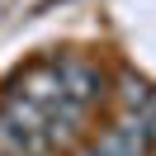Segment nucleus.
I'll use <instances>...</instances> for the list:
<instances>
[{
  "label": "nucleus",
  "mask_w": 156,
  "mask_h": 156,
  "mask_svg": "<svg viewBox=\"0 0 156 156\" xmlns=\"http://www.w3.org/2000/svg\"><path fill=\"white\" fill-rule=\"evenodd\" d=\"M57 85H62V99L66 104H76V109L90 114V104L104 99V71L90 66V62H80V57H62L57 62Z\"/></svg>",
  "instance_id": "nucleus-2"
},
{
  "label": "nucleus",
  "mask_w": 156,
  "mask_h": 156,
  "mask_svg": "<svg viewBox=\"0 0 156 156\" xmlns=\"http://www.w3.org/2000/svg\"><path fill=\"white\" fill-rule=\"evenodd\" d=\"M151 137H156V114H151V104H147V109H137V114H128L123 123H114L85 156H147Z\"/></svg>",
  "instance_id": "nucleus-1"
}]
</instances>
